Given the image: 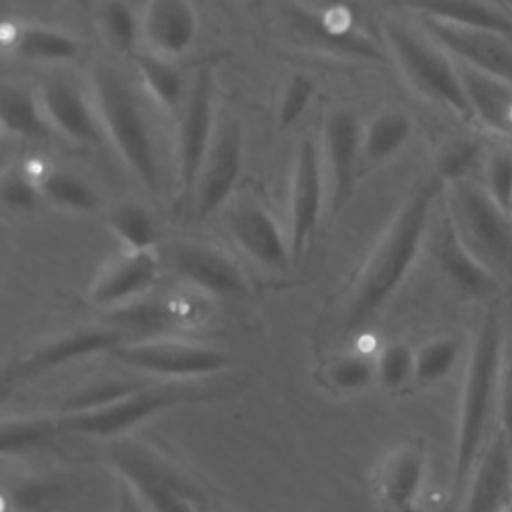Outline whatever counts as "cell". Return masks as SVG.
Wrapping results in <instances>:
<instances>
[{
  "label": "cell",
  "mask_w": 512,
  "mask_h": 512,
  "mask_svg": "<svg viewBox=\"0 0 512 512\" xmlns=\"http://www.w3.org/2000/svg\"><path fill=\"white\" fill-rule=\"evenodd\" d=\"M412 136V120L404 110H382L362 126V164H382L398 154Z\"/></svg>",
  "instance_id": "29"
},
{
  "label": "cell",
  "mask_w": 512,
  "mask_h": 512,
  "mask_svg": "<svg viewBox=\"0 0 512 512\" xmlns=\"http://www.w3.org/2000/svg\"><path fill=\"white\" fill-rule=\"evenodd\" d=\"M320 156L328 188L330 214L350 200L362 166V124L348 108H332L322 124Z\"/></svg>",
  "instance_id": "13"
},
{
  "label": "cell",
  "mask_w": 512,
  "mask_h": 512,
  "mask_svg": "<svg viewBox=\"0 0 512 512\" xmlns=\"http://www.w3.org/2000/svg\"><path fill=\"white\" fill-rule=\"evenodd\" d=\"M108 226L128 250L156 248V224L150 210L136 200H120L108 212Z\"/></svg>",
  "instance_id": "33"
},
{
  "label": "cell",
  "mask_w": 512,
  "mask_h": 512,
  "mask_svg": "<svg viewBox=\"0 0 512 512\" xmlns=\"http://www.w3.org/2000/svg\"><path fill=\"white\" fill-rule=\"evenodd\" d=\"M0 50L18 60L64 66L80 58L82 44L62 28L36 22H2Z\"/></svg>",
  "instance_id": "22"
},
{
  "label": "cell",
  "mask_w": 512,
  "mask_h": 512,
  "mask_svg": "<svg viewBox=\"0 0 512 512\" xmlns=\"http://www.w3.org/2000/svg\"><path fill=\"white\" fill-rule=\"evenodd\" d=\"M18 382H20V376L16 374L12 364L0 368V404H4L14 394Z\"/></svg>",
  "instance_id": "44"
},
{
  "label": "cell",
  "mask_w": 512,
  "mask_h": 512,
  "mask_svg": "<svg viewBox=\"0 0 512 512\" xmlns=\"http://www.w3.org/2000/svg\"><path fill=\"white\" fill-rule=\"evenodd\" d=\"M436 256L444 276L468 296H488L496 282L492 270L462 242L448 214H442L436 238Z\"/></svg>",
  "instance_id": "25"
},
{
  "label": "cell",
  "mask_w": 512,
  "mask_h": 512,
  "mask_svg": "<svg viewBox=\"0 0 512 512\" xmlns=\"http://www.w3.org/2000/svg\"><path fill=\"white\" fill-rule=\"evenodd\" d=\"M116 512H148L146 506L136 496V492L120 478L116 486Z\"/></svg>",
  "instance_id": "43"
},
{
  "label": "cell",
  "mask_w": 512,
  "mask_h": 512,
  "mask_svg": "<svg viewBox=\"0 0 512 512\" xmlns=\"http://www.w3.org/2000/svg\"><path fill=\"white\" fill-rule=\"evenodd\" d=\"M216 102L218 88L214 70L212 66H202L196 70L182 108L174 116V182L178 204H190L198 170L218 128Z\"/></svg>",
  "instance_id": "8"
},
{
  "label": "cell",
  "mask_w": 512,
  "mask_h": 512,
  "mask_svg": "<svg viewBox=\"0 0 512 512\" xmlns=\"http://www.w3.org/2000/svg\"><path fill=\"white\" fill-rule=\"evenodd\" d=\"M88 88L102 134L132 176L148 192H156L160 182L156 142L130 84L112 64L94 62Z\"/></svg>",
  "instance_id": "3"
},
{
  "label": "cell",
  "mask_w": 512,
  "mask_h": 512,
  "mask_svg": "<svg viewBox=\"0 0 512 512\" xmlns=\"http://www.w3.org/2000/svg\"><path fill=\"white\" fill-rule=\"evenodd\" d=\"M484 180L480 182L486 192L508 212L512 198V150L500 148L490 152L482 164Z\"/></svg>",
  "instance_id": "40"
},
{
  "label": "cell",
  "mask_w": 512,
  "mask_h": 512,
  "mask_svg": "<svg viewBox=\"0 0 512 512\" xmlns=\"http://www.w3.org/2000/svg\"><path fill=\"white\" fill-rule=\"evenodd\" d=\"M292 28L310 44L338 54H348L364 60H380V46L364 36L350 18L334 14H314L310 10H290Z\"/></svg>",
  "instance_id": "23"
},
{
  "label": "cell",
  "mask_w": 512,
  "mask_h": 512,
  "mask_svg": "<svg viewBox=\"0 0 512 512\" xmlns=\"http://www.w3.org/2000/svg\"><path fill=\"white\" fill-rule=\"evenodd\" d=\"M460 340L454 336H438L424 342L416 350L414 382L430 386L448 376L460 358Z\"/></svg>",
  "instance_id": "34"
},
{
  "label": "cell",
  "mask_w": 512,
  "mask_h": 512,
  "mask_svg": "<svg viewBox=\"0 0 512 512\" xmlns=\"http://www.w3.org/2000/svg\"><path fill=\"white\" fill-rule=\"evenodd\" d=\"M120 364L130 370L190 380L218 374L228 366V354L216 346L192 340H178L172 336H150L128 340L110 352Z\"/></svg>",
  "instance_id": "9"
},
{
  "label": "cell",
  "mask_w": 512,
  "mask_h": 512,
  "mask_svg": "<svg viewBox=\"0 0 512 512\" xmlns=\"http://www.w3.org/2000/svg\"><path fill=\"white\" fill-rule=\"evenodd\" d=\"M40 200L38 186L24 162L12 164L0 174V216L28 212Z\"/></svg>",
  "instance_id": "37"
},
{
  "label": "cell",
  "mask_w": 512,
  "mask_h": 512,
  "mask_svg": "<svg viewBox=\"0 0 512 512\" xmlns=\"http://www.w3.org/2000/svg\"><path fill=\"white\" fill-rule=\"evenodd\" d=\"M456 68L472 110L474 122L512 136V84L484 74L458 60Z\"/></svg>",
  "instance_id": "26"
},
{
  "label": "cell",
  "mask_w": 512,
  "mask_h": 512,
  "mask_svg": "<svg viewBox=\"0 0 512 512\" xmlns=\"http://www.w3.org/2000/svg\"><path fill=\"white\" fill-rule=\"evenodd\" d=\"M0 132H2V126H0Z\"/></svg>",
  "instance_id": "50"
},
{
  "label": "cell",
  "mask_w": 512,
  "mask_h": 512,
  "mask_svg": "<svg viewBox=\"0 0 512 512\" xmlns=\"http://www.w3.org/2000/svg\"><path fill=\"white\" fill-rule=\"evenodd\" d=\"M496 412L500 420V432L512 448V332L504 334Z\"/></svg>",
  "instance_id": "42"
},
{
  "label": "cell",
  "mask_w": 512,
  "mask_h": 512,
  "mask_svg": "<svg viewBox=\"0 0 512 512\" xmlns=\"http://www.w3.org/2000/svg\"><path fill=\"white\" fill-rule=\"evenodd\" d=\"M138 78L148 96L168 114L176 116L186 98L188 86L176 60L152 54L148 50L132 56Z\"/></svg>",
  "instance_id": "28"
},
{
  "label": "cell",
  "mask_w": 512,
  "mask_h": 512,
  "mask_svg": "<svg viewBox=\"0 0 512 512\" xmlns=\"http://www.w3.org/2000/svg\"><path fill=\"white\" fill-rule=\"evenodd\" d=\"M382 34L400 72L414 90L452 110L458 118L474 122L456 62L446 50L438 48L434 40L430 44L420 38L394 18L382 22Z\"/></svg>",
  "instance_id": "4"
},
{
  "label": "cell",
  "mask_w": 512,
  "mask_h": 512,
  "mask_svg": "<svg viewBox=\"0 0 512 512\" xmlns=\"http://www.w3.org/2000/svg\"><path fill=\"white\" fill-rule=\"evenodd\" d=\"M128 340L130 336L112 322L76 326L36 346L24 358L16 360L12 366L22 380L50 372L54 368H62L82 358L96 356L100 352H112L116 346Z\"/></svg>",
  "instance_id": "15"
},
{
  "label": "cell",
  "mask_w": 512,
  "mask_h": 512,
  "mask_svg": "<svg viewBox=\"0 0 512 512\" xmlns=\"http://www.w3.org/2000/svg\"><path fill=\"white\" fill-rule=\"evenodd\" d=\"M212 396V390L180 382L158 386L140 384L104 406L60 414L58 422L62 432L94 438H114L162 410L174 408L178 404L208 400Z\"/></svg>",
  "instance_id": "7"
},
{
  "label": "cell",
  "mask_w": 512,
  "mask_h": 512,
  "mask_svg": "<svg viewBox=\"0 0 512 512\" xmlns=\"http://www.w3.org/2000/svg\"><path fill=\"white\" fill-rule=\"evenodd\" d=\"M442 192L444 182L432 172L412 186L392 216L350 284L344 306V330L348 334L370 324L404 282L420 252L432 208Z\"/></svg>",
  "instance_id": "1"
},
{
  "label": "cell",
  "mask_w": 512,
  "mask_h": 512,
  "mask_svg": "<svg viewBox=\"0 0 512 512\" xmlns=\"http://www.w3.org/2000/svg\"><path fill=\"white\" fill-rule=\"evenodd\" d=\"M198 12L192 0H146L140 12V36L148 52L178 60L198 38Z\"/></svg>",
  "instance_id": "20"
},
{
  "label": "cell",
  "mask_w": 512,
  "mask_h": 512,
  "mask_svg": "<svg viewBox=\"0 0 512 512\" xmlns=\"http://www.w3.org/2000/svg\"><path fill=\"white\" fill-rule=\"evenodd\" d=\"M226 228L234 244L260 268L282 272L292 264L288 234L274 214L256 200H242L226 214Z\"/></svg>",
  "instance_id": "16"
},
{
  "label": "cell",
  "mask_w": 512,
  "mask_h": 512,
  "mask_svg": "<svg viewBox=\"0 0 512 512\" xmlns=\"http://www.w3.org/2000/svg\"><path fill=\"white\" fill-rule=\"evenodd\" d=\"M24 166L36 182L40 198L48 204L78 214L94 212L100 206L98 194L82 178L66 170L52 168L42 158H28L24 160Z\"/></svg>",
  "instance_id": "27"
},
{
  "label": "cell",
  "mask_w": 512,
  "mask_h": 512,
  "mask_svg": "<svg viewBox=\"0 0 512 512\" xmlns=\"http://www.w3.org/2000/svg\"><path fill=\"white\" fill-rule=\"evenodd\" d=\"M172 272L202 296L244 298L248 280L240 264L222 248L208 242H176L168 250Z\"/></svg>",
  "instance_id": "14"
},
{
  "label": "cell",
  "mask_w": 512,
  "mask_h": 512,
  "mask_svg": "<svg viewBox=\"0 0 512 512\" xmlns=\"http://www.w3.org/2000/svg\"><path fill=\"white\" fill-rule=\"evenodd\" d=\"M18 512H52V506H50V502H46L36 508H26V510H18Z\"/></svg>",
  "instance_id": "45"
},
{
  "label": "cell",
  "mask_w": 512,
  "mask_h": 512,
  "mask_svg": "<svg viewBox=\"0 0 512 512\" xmlns=\"http://www.w3.org/2000/svg\"><path fill=\"white\" fill-rule=\"evenodd\" d=\"M444 212L462 242L488 266L512 264V222L508 212L474 178L444 186Z\"/></svg>",
  "instance_id": "6"
},
{
  "label": "cell",
  "mask_w": 512,
  "mask_h": 512,
  "mask_svg": "<svg viewBox=\"0 0 512 512\" xmlns=\"http://www.w3.org/2000/svg\"><path fill=\"white\" fill-rule=\"evenodd\" d=\"M314 92H316V84L308 74H300V72L292 74L282 86L278 96V106H276L278 124L284 128L296 124L306 112V108L310 106Z\"/></svg>",
  "instance_id": "39"
},
{
  "label": "cell",
  "mask_w": 512,
  "mask_h": 512,
  "mask_svg": "<svg viewBox=\"0 0 512 512\" xmlns=\"http://www.w3.org/2000/svg\"><path fill=\"white\" fill-rule=\"evenodd\" d=\"M376 362V380L386 390H402L414 380L416 350L406 342H392L382 348Z\"/></svg>",
  "instance_id": "38"
},
{
  "label": "cell",
  "mask_w": 512,
  "mask_h": 512,
  "mask_svg": "<svg viewBox=\"0 0 512 512\" xmlns=\"http://www.w3.org/2000/svg\"><path fill=\"white\" fill-rule=\"evenodd\" d=\"M36 98L52 132L80 146H96L102 128L90 88L64 70H52L40 78Z\"/></svg>",
  "instance_id": "11"
},
{
  "label": "cell",
  "mask_w": 512,
  "mask_h": 512,
  "mask_svg": "<svg viewBox=\"0 0 512 512\" xmlns=\"http://www.w3.org/2000/svg\"><path fill=\"white\" fill-rule=\"evenodd\" d=\"M326 176L320 156V146L312 136H304L298 142L292 178H290V196H288V244L292 264H296L308 244L312 242L316 228L320 224L322 206H324Z\"/></svg>",
  "instance_id": "12"
},
{
  "label": "cell",
  "mask_w": 512,
  "mask_h": 512,
  "mask_svg": "<svg viewBox=\"0 0 512 512\" xmlns=\"http://www.w3.org/2000/svg\"><path fill=\"white\" fill-rule=\"evenodd\" d=\"M76 6H80V8H90L92 4H94V0H72Z\"/></svg>",
  "instance_id": "46"
},
{
  "label": "cell",
  "mask_w": 512,
  "mask_h": 512,
  "mask_svg": "<svg viewBox=\"0 0 512 512\" xmlns=\"http://www.w3.org/2000/svg\"><path fill=\"white\" fill-rule=\"evenodd\" d=\"M482 164V148L474 138H452L442 144L434 174L446 184L474 178V172Z\"/></svg>",
  "instance_id": "35"
},
{
  "label": "cell",
  "mask_w": 512,
  "mask_h": 512,
  "mask_svg": "<svg viewBox=\"0 0 512 512\" xmlns=\"http://www.w3.org/2000/svg\"><path fill=\"white\" fill-rule=\"evenodd\" d=\"M96 24L104 42L122 56L136 54L140 38V14L130 0H100Z\"/></svg>",
  "instance_id": "32"
},
{
  "label": "cell",
  "mask_w": 512,
  "mask_h": 512,
  "mask_svg": "<svg viewBox=\"0 0 512 512\" xmlns=\"http://www.w3.org/2000/svg\"><path fill=\"white\" fill-rule=\"evenodd\" d=\"M508 216H510V222H512V198H510V204H508Z\"/></svg>",
  "instance_id": "47"
},
{
  "label": "cell",
  "mask_w": 512,
  "mask_h": 512,
  "mask_svg": "<svg viewBox=\"0 0 512 512\" xmlns=\"http://www.w3.org/2000/svg\"><path fill=\"white\" fill-rule=\"evenodd\" d=\"M504 348V330L496 306L484 314L466 364L462 394L458 406V424L454 440V462L450 498L458 502L464 496L468 478L488 444V428L498 406V380Z\"/></svg>",
  "instance_id": "2"
},
{
  "label": "cell",
  "mask_w": 512,
  "mask_h": 512,
  "mask_svg": "<svg viewBox=\"0 0 512 512\" xmlns=\"http://www.w3.org/2000/svg\"><path fill=\"white\" fill-rule=\"evenodd\" d=\"M244 166V134L238 120L218 122L212 144L198 170L190 196L192 214L198 222L222 210L240 180Z\"/></svg>",
  "instance_id": "10"
},
{
  "label": "cell",
  "mask_w": 512,
  "mask_h": 512,
  "mask_svg": "<svg viewBox=\"0 0 512 512\" xmlns=\"http://www.w3.org/2000/svg\"><path fill=\"white\" fill-rule=\"evenodd\" d=\"M164 260L156 248L124 250L94 280L88 300L102 308H122L142 300L160 280Z\"/></svg>",
  "instance_id": "17"
},
{
  "label": "cell",
  "mask_w": 512,
  "mask_h": 512,
  "mask_svg": "<svg viewBox=\"0 0 512 512\" xmlns=\"http://www.w3.org/2000/svg\"><path fill=\"white\" fill-rule=\"evenodd\" d=\"M390 4L420 14V18L512 38V16L484 0H390Z\"/></svg>",
  "instance_id": "24"
},
{
  "label": "cell",
  "mask_w": 512,
  "mask_h": 512,
  "mask_svg": "<svg viewBox=\"0 0 512 512\" xmlns=\"http://www.w3.org/2000/svg\"><path fill=\"white\" fill-rule=\"evenodd\" d=\"M0 126L28 140H44L54 134L36 92L22 86H0Z\"/></svg>",
  "instance_id": "30"
},
{
  "label": "cell",
  "mask_w": 512,
  "mask_h": 512,
  "mask_svg": "<svg viewBox=\"0 0 512 512\" xmlns=\"http://www.w3.org/2000/svg\"><path fill=\"white\" fill-rule=\"evenodd\" d=\"M430 38L454 60L512 84V38L422 18Z\"/></svg>",
  "instance_id": "18"
},
{
  "label": "cell",
  "mask_w": 512,
  "mask_h": 512,
  "mask_svg": "<svg viewBox=\"0 0 512 512\" xmlns=\"http://www.w3.org/2000/svg\"><path fill=\"white\" fill-rule=\"evenodd\" d=\"M502 512H512V502H510V504H508V506H506Z\"/></svg>",
  "instance_id": "48"
},
{
  "label": "cell",
  "mask_w": 512,
  "mask_h": 512,
  "mask_svg": "<svg viewBox=\"0 0 512 512\" xmlns=\"http://www.w3.org/2000/svg\"><path fill=\"white\" fill-rule=\"evenodd\" d=\"M136 386H140V384L132 382V380H124V378H106V380L94 382L88 388L78 390L74 396H70L64 402L62 414H66V412H82V410H92V408L104 406V404L120 398L122 394L130 392Z\"/></svg>",
  "instance_id": "41"
},
{
  "label": "cell",
  "mask_w": 512,
  "mask_h": 512,
  "mask_svg": "<svg viewBox=\"0 0 512 512\" xmlns=\"http://www.w3.org/2000/svg\"><path fill=\"white\" fill-rule=\"evenodd\" d=\"M464 492V512H502L512 502V448L502 432L484 446Z\"/></svg>",
  "instance_id": "21"
},
{
  "label": "cell",
  "mask_w": 512,
  "mask_h": 512,
  "mask_svg": "<svg viewBox=\"0 0 512 512\" xmlns=\"http://www.w3.org/2000/svg\"><path fill=\"white\" fill-rule=\"evenodd\" d=\"M376 380V362L366 354H342L324 368V382L336 392H360Z\"/></svg>",
  "instance_id": "36"
},
{
  "label": "cell",
  "mask_w": 512,
  "mask_h": 512,
  "mask_svg": "<svg viewBox=\"0 0 512 512\" xmlns=\"http://www.w3.org/2000/svg\"><path fill=\"white\" fill-rule=\"evenodd\" d=\"M426 476V450L420 440L396 444L374 472V494L384 512H412Z\"/></svg>",
  "instance_id": "19"
},
{
  "label": "cell",
  "mask_w": 512,
  "mask_h": 512,
  "mask_svg": "<svg viewBox=\"0 0 512 512\" xmlns=\"http://www.w3.org/2000/svg\"><path fill=\"white\" fill-rule=\"evenodd\" d=\"M248 2H252V4H260L262 0H248Z\"/></svg>",
  "instance_id": "49"
},
{
  "label": "cell",
  "mask_w": 512,
  "mask_h": 512,
  "mask_svg": "<svg viewBox=\"0 0 512 512\" xmlns=\"http://www.w3.org/2000/svg\"><path fill=\"white\" fill-rule=\"evenodd\" d=\"M106 458L148 512H200L198 490L184 472L150 446L118 438L108 446Z\"/></svg>",
  "instance_id": "5"
},
{
  "label": "cell",
  "mask_w": 512,
  "mask_h": 512,
  "mask_svg": "<svg viewBox=\"0 0 512 512\" xmlns=\"http://www.w3.org/2000/svg\"><path fill=\"white\" fill-rule=\"evenodd\" d=\"M62 434L58 416H26L0 420V456H20L48 448Z\"/></svg>",
  "instance_id": "31"
}]
</instances>
